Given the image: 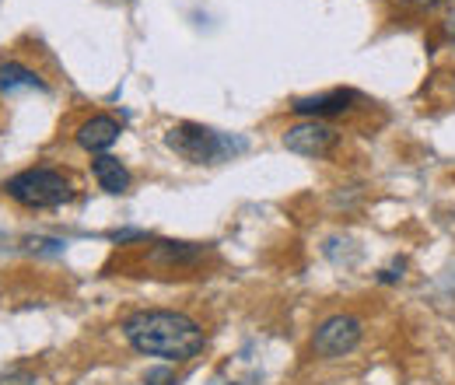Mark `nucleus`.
Instances as JSON below:
<instances>
[{"label": "nucleus", "instance_id": "6e6552de", "mask_svg": "<svg viewBox=\"0 0 455 385\" xmlns=\"http://www.w3.org/2000/svg\"><path fill=\"white\" fill-rule=\"evenodd\" d=\"M18 92H46V81L32 67L7 60L0 63V95H18Z\"/></svg>", "mask_w": 455, "mask_h": 385}, {"label": "nucleus", "instance_id": "f8f14e48", "mask_svg": "<svg viewBox=\"0 0 455 385\" xmlns=\"http://www.w3.org/2000/svg\"><path fill=\"white\" fill-rule=\"evenodd\" d=\"M144 385H175V379H172L169 368H155V372H148Z\"/></svg>", "mask_w": 455, "mask_h": 385}, {"label": "nucleus", "instance_id": "9d476101", "mask_svg": "<svg viewBox=\"0 0 455 385\" xmlns=\"http://www.w3.org/2000/svg\"><path fill=\"white\" fill-rule=\"evenodd\" d=\"M200 256H204V249L193 242H155V249H151V260L162 267H193Z\"/></svg>", "mask_w": 455, "mask_h": 385}, {"label": "nucleus", "instance_id": "39448f33", "mask_svg": "<svg viewBox=\"0 0 455 385\" xmlns=\"http://www.w3.org/2000/svg\"><path fill=\"white\" fill-rule=\"evenodd\" d=\"M340 144V130L326 119H301L284 130V148L301 158H330Z\"/></svg>", "mask_w": 455, "mask_h": 385}, {"label": "nucleus", "instance_id": "f257e3e1", "mask_svg": "<svg viewBox=\"0 0 455 385\" xmlns=\"http://www.w3.org/2000/svg\"><path fill=\"white\" fill-rule=\"evenodd\" d=\"M123 336L137 354L158 357L169 365L196 357L207 343L196 319H189L186 312H172V309H140V312L126 316Z\"/></svg>", "mask_w": 455, "mask_h": 385}, {"label": "nucleus", "instance_id": "f03ea898", "mask_svg": "<svg viewBox=\"0 0 455 385\" xmlns=\"http://www.w3.org/2000/svg\"><path fill=\"white\" fill-rule=\"evenodd\" d=\"M7 197L28 211H57L74 200V186L60 168H25L4 182Z\"/></svg>", "mask_w": 455, "mask_h": 385}, {"label": "nucleus", "instance_id": "0eeeda50", "mask_svg": "<svg viewBox=\"0 0 455 385\" xmlns=\"http://www.w3.org/2000/svg\"><path fill=\"white\" fill-rule=\"evenodd\" d=\"M119 133H123L119 119L106 116V112H99V116H92V119H84V123L77 126L74 140H77L84 151H92V155H102V151H109L116 140H119Z\"/></svg>", "mask_w": 455, "mask_h": 385}, {"label": "nucleus", "instance_id": "9b49d317", "mask_svg": "<svg viewBox=\"0 0 455 385\" xmlns=\"http://www.w3.org/2000/svg\"><path fill=\"white\" fill-rule=\"evenodd\" d=\"M0 385H39V375L28 368H11L0 375Z\"/></svg>", "mask_w": 455, "mask_h": 385}, {"label": "nucleus", "instance_id": "20e7f679", "mask_svg": "<svg viewBox=\"0 0 455 385\" xmlns=\"http://www.w3.org/2000/svg\"><path fill=\"white\" fill-rule=\"evenodd\" d=\"M361 336H364V323L357 316L340 312V316H330V319H323L315 326V333H312V350H315V357H326V361L347 357L350 350H357Z\"/></svg>", "mask_w": 455, "mask_h": 385}, {"label": "nucleus", "instance_id": "ddd939ff", "mask_svg": "<svg viewBox=\"0 0 455 385\" xmlns=\"http://www.w3.org/2000/svg\"><path fill=\"white\" fill-rule=\"evenodd\" d=\"M399 277H403V260H399V263H393L389 270H382V277H379V280H382V284H396Z\"/></svg>", "mask_w": 455, "mask_h": 385}, {"label": "nucleus", "instance_id": "1a4fd4ad", "mask_svg": "<svg viewBox=\"0 0 455 385\" xmlns=\"http://www.w3.org/2000/svg\"><path fill=\"white\" fill-rule=\"evenodd\" d=\"M92 172H95L99 186H102L106 193H113V197L130 189V168L123 165L119 158H113V155H99V158L92 162Z\"/></svg>", "mask_w": 455, "mask_h": 385}, {"label": "nucleus", "instance_id": "7ed1b4c3", "mask_svg": "<svg viewBox=\"0 0 455 385\" xmlns=\"http://www.w3.org/2000/svg\"><path fill=\"white\" fill-rule=\"evenodd\" d=\"M165 144H169V151H175L179 158H186L193 165H214V162H225L228 155L242 151V144H231V137L211 130V126H200V123H175L165 133Z\"/></svg>", "mask_w": 455, "mask_h": 385}, {"label": "nucleus", "instance_id": "423d86ee", "mask_svg": "<svg viewBox=\"0 0 455 385\" xmlns=\"http://www.w3.org/2000/svg\"><path fill=\"white\" fill-rule=\"evenodd\" d=\"M354 102H357V92H350V88H333V92H323V95L294 99V102H291V112H294V116H305V119H326V116H343V112H350Z\"/></svg>", "mask_w": 455, "mask_h": 385}]
</instances>
